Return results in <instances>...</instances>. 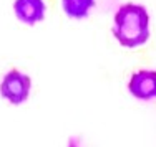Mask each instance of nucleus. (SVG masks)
<instances>
[{
  "label": "nucleus",
  "mask_w": 156,
  "mask_h": 147,
  "mask_svg": "<svg viewBox=\"0 0 156 147\" xmlns=\"http://www.w3.org/2000/svg\"><path fill=\"white\" fill-rule=\"evenodd\" d=\"M113 35L121 46L136 48L150 38V15L143 5L126 3L115 15Z\"/></svg>",
  "instance_id": "nucleus-1"
},
{
  "label": "nucleus",
  "mask_w": 156,
  "mask_h": 147,
  "mask_svg": "<svg viewBox=\"0 0 156 147\" xmlns=\"http://www.w3.org/2000/svg\"><path fill=\"white\" fill-rule=\"evenodd\" d=\"M30 88H32L30 76L23 75V73L17 71V69H12V71H9L3 76L2 84H0V94L10 104L18 106L28 99Z\"/></svg>",
  "instance_id": "nucleus-2"
},
{
  "label": "nucleus",
  "mask_w": 156,
  "mask_h": 147,
  "mask_svg": "<svg viewBox=\"0 0 156 147\" xmlns=\"http://www.w3.org/2000/svg\"><path fill=\"white\" fill-rule=\"evenodd\" d=\"M129 93L135 98L148 101V99L156 98V71H138L131 76L128 84Z\"/></svg>",
  "instance_id": "nucleus-3"
},
{
  "label": "nucleus",
  "mask_w": 156,
  "mask_h": 147,
  "mask_svg": "<svg viewBox=\"0 0 156 147\" xmlns=\"http://www.w3.org/2000/svg\"><path fill=\"white\" fill-rule=\"evenodd\" d=\"M15 17L25 25H35L45 18L47 5L43 0H15Z\"/></svg>",
  "instance_id": "nucleus-4"
},
{
  "label": "nucleus",
  "mask_w": 156,
  "mask_h": 147,
  "mask_svg": "<svg viewBox=\"0 0 156 147\" xmlns=\"http://www.w3.org/2000/svg\"><path fill=\"white\" fill-rule=\"evenodd\" d=\"M62 7L70 18H85L95 7V0H62Z\"/></svg>",
  "instance_id": "nucleus-5"
}]
</instances>
